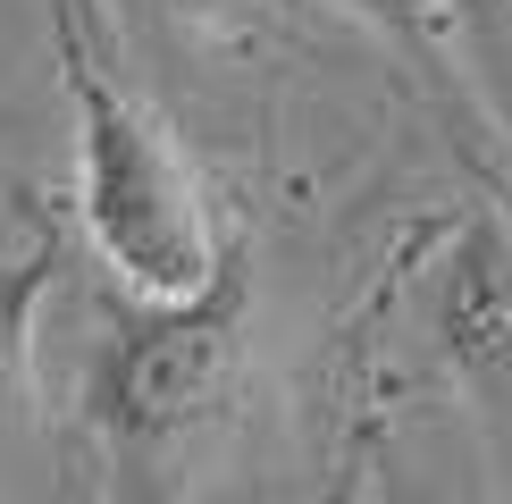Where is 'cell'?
<instances>
[{"label": "cell", "mask_w": 512, "mask_h": 504, "mask_svg": "<svg viewBox=\"0 0 512 504\" xmlns=\"http://www.w3.org/2000/svg\"><path fill=\"white\" fill-rule=\"evenodd\" d=\"M68 261H76V244L59 219H34L26 244L0 252V446L34 412V336H42V303L59 294Z\"/></svg>", "instance_id": "obj_4"}, {"label": "cell", "mask_w": 512, "mask_h": 504, "mask_svg": "<svg viewBox=\"0 0 512 504\" xmlns=\"http://www.w3.org/2000/svg\"><path fill=\"white\" fill-rule=\"evenodd\" d=\"M370 34H387L420 76H454V34H445V0H345Z\"/></svg>", "instance_id": "obj_6"}, {"label": "cell", "mask_w": 512, "mask_h": 504, "mask_svg": "<svg viewBox=\"0 0 512 504\" xmlns=\"http://www.w3.org/2000/svg\"><path fill=\"white\" fill-rule=\"evenodd\" d=\"M126 9H135L143 26H160V34H210V26H227L236 0H126Z\"/></svg>", "instance_id": "obj_7"}, {"label": "cell", "mask_w": 512, "mask_h": 504, "mask_svg": "<svg viewBox=\"0 0 512 504\" xmlns=\"http://www.w3.org/2000/svg\"><path fill=\"white\" fill-rule=\"evenodd\" d=\"M252 328V252L219 244V269L185 294H110L84 353V429L118 488L152 496L236 404Z\"/></svg>", "instance_id": "obj_1"}, {"label": "cell", "mask_w": 512, "mask_h": 504, "mask_svg": "<svg viewBox=\"0 0 512 504\" xmlns=\"http://www.w3.org/2000/svg\"><path fill=\"white\" fill-rule=\"evenodd\" d=\"M420 320H429L437 362L479 412H512V227L504 219H462L454 244L429 261L420 286Z\"/></svg>", "instance_id": "obj_3"}, {"label": "cell", "mask_w": 512, "mask_h": 504, "mask_svg": "<svg viewBox=\"0 0 512 504\" xmlns=\"http://www.w3.org/2000/svg\"><path fill=\"white\" fill-rule=\"evenodd\" d=\"M445 34H454V59L479 84L487 118L512 143V0H445Z\"/></svg>", "instance_id": "obj_5"}, {"label": "cell", "mask_w": 512, "mask_h": 504, "mask_svg": "<svg viewBox=\"0 0 512 504\" xmlns=\"http://www.w3.org/2000/svg\"><path fill=\"white\" fill-rule=\"evenodd\" d=\"M59 59L76 110V227L126 294H185L219 269V227L177 135L93 51V0H59Z\"/></svg>", "instance_id": "obj_2"}]
</instances>
